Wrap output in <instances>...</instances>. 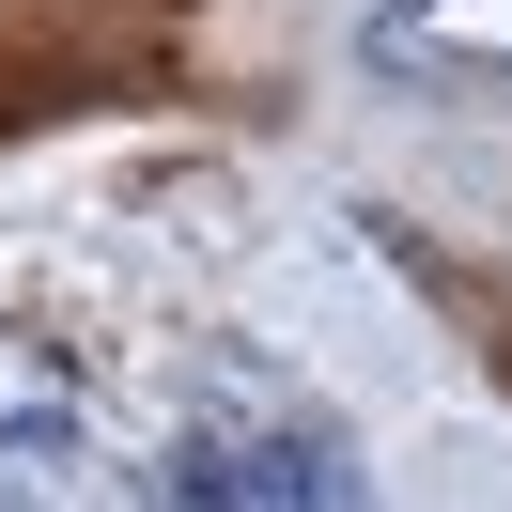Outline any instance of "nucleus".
<instances>
[{
    "label": "nucleus",
    "mask_w": 512,
    "mask_h": 512,
    "mask_svg": "<svg viewBox=\"0 0 512 512\" xmlns=\"http://www.w3.org/2000/svg\"><path fill=\"white\" fill-rule=\"evenodd\" d=\"M171 497L187 512H373L357 497V466L326 435H264V450H187L171 466Z\"/></svg>",
    "instance_id": "1"
},
{
    "label": "nucleus",
    "mask_w": 512,
    "mask_h": 512,
    "mask_svg": "<svg viewBox=\"0 0 512 512\" xmlns=\"http://www.w3.org/2000/svg\"><path fill=\"white\" fill-rule=\"evenodd\" d=\"M373 63L450 78V94H512V0H373Z\"/></svg>",
    "instance_id": "2"
}]
</instances>
